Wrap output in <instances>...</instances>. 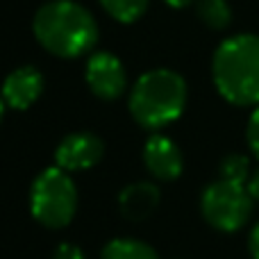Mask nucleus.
<instances>
[{"label": "nucleus", "mask_w": 259, "mask_h": 259, "mask_svg": "<svg viewBox=\"0 0 259 259\" xmlns=\"http://www.w3.org/2000/svg\"><path fill=\"white\" fill-rule=\"evenodd\" d=\"M34 39L44 50L62 59H77L96 48L98 23L75 0H48L32 18Z\"/></svg>", "instance_id": "obj_1"}, {"label": "nucleus", "mask_w": 259, "mask_h": 259, "mask_svg": "<svg viewBox=\"0 0 259 259\" xmlns=\"http://www.w3.org/2000/svg\"><path fill=\"white\" fill-rule=\"evenodd\" d=\"M211 77L221 98L237 107L259 105V34L228 36L211 57Z\"/></svg>", "instance_id": "obj_2"}, {"label": "nucleus", "mask_w": 259, "mask_h": 259, "mask_svg": "<svg viewBox=\"0 0 259 259\" xmlns=\"http://www.w3.org/2000/svg\"><path fill=\"white\" fill-rule=\"evenodd\" d=\"M187 98L189 89L180 73L170 68H152L143 73L130 89V116L137 125L157 132L182 116Z\"/></svg>", "instance_id": "obj_3"}, {"label": "nucleus", "mask_w": 259, "mask_h": 259, "mask_svg": "<svg viewBox=\"0 0 259 259\" xmlns=\"http://www.w3.org/2000/svg\"><path fill=\"white\" fill-rule=\"evenodd\" d=\"M77 189L71 173L59 166L44 168L30 187V211L44 228L62 230L77 211Z\"/></svg>", "instance_id": "obj_4"}, {"label": "nucleus", "mask_w": 259, "mask_h": 259, "mask_svg": "<svg viewBox=\"0 0 259 259\" xmlns=\"http://www.w3.org/2000/svg\"><path fill=\"white\" fill-rule=\"evenodd\" d=\"M255 198L248 191V184L216 180L207 184L200 196V211L205 221L219 232H237L250 221Z\"/></svg>", "instance_id": "obj_5"}, {"label": "nucleus", "mask_w": 259, "mask_h": 259, "mask_svg": "<svg viewBox=\"0 0 259 259\" xmlns=\"http://www.w3.org/2000/svg\"><path fill=\"white\" fill-rule=\"evenodd\" d=\"M84 80L91 94L100 100H118L127 89V73L123 62L109 50H96L87 59Z\"/></svg>", "instance_id": "obj_6"}, {"label": "nucleus", "mask_w": 259, "mask_h": 259, "mask_svg": "<svg viewBox=\"0 0 259 259\" xmlns=\"http://www.w3.org/2000/svg\"><path fill=\"white\" fill-rule=\"evenodd\" d=\"M105 155V141L94 132H71L55 148V166L75 173L89 170L100 164Z\"/></svg>", "instance_id": "obj_7"}, {"label": "nucleus", "mask_w": 259, "mask_h": 259, "mask_svg": "<svg viewBox=\"0 0 259 259\" xmlns=\"http://www.w3.org/2000/svg\"><path fill=\"white\" fill-rule=\"evenodd\" d=\"M143 166L155 180L161 182H173L182 175L184 157L180 146L166 134H150L143 143Z\"/></svg>", "instance_id": "obj_8"}, {"label": "nucleus", "mask_w": 259, "mask_h": 259, "mask_svg": "<svg viewBox=\"0 0 259 259\" xmlns=\"http://www.w3.org/2000/svg\"><path fill=\"white\" fill-rule=\"evenodd\" d=\"M46 89V80L44 73L36 66H18L9 73L3 80V89H0V96H3L5 105L9 109H18V112H25L30 109L36 100L41 98Z\"/></svg>", "instance_id": "obj_9"}, {"label": "nucleus", "mask_w": 259, "mask_h": 259, "mask_svg": "<svg viewBox=\"0 0 259 259\" xmlns=\"http://www.w3.org/2000/svg\"><path fill=\"white\" fill-rule=\"evenodd\" d=\"M161 193L155 182H132L118 193V209L127 221H143L159 207Z\"/></svg>", "instance_id": "obj_10"}, {"label": "nucleus", "mask_w": 259, "mask_h": 259, "mask_svg": "<svg viewBox=\"0 0 259 259\" xmlns=\"http://www.w3.org/2000/svg\"><path fill=\"white\" fill-rule=\"evenodd\" d=\"M100 259H159L157 250L141 239L118 237L112 239L100 252Z\"/></svg>", "instance_id": "obj_11"}, {"label": "nucleus", "mask_w": 259, "mask_h": 259, "mask_svg": "<svg viewBox=\"0 0 259 259\" xmlns=\"http://www.w3.org/2000/svg\"><path fill=\"white\" fill-rule=\"evenodd\" d=\"M196 16L209 30L223 32L232 23V7L228 0H196Z\"/></svg>", "instance_id": "obj_12"}, {"label": "nucleus", "mask_w": 259, "mask_h": 259, "mask_svg": "<svg viewBox=\"0 0 259 259\" xmlns=\"http://www.w3.org/2000/svg\"><path fill=\"white\" fill-rule=\"evenodd\" d=\"M98 3L114 21L130 25V23H137L146 14L150 0H98Z\"/></svg>", "instance_id": "obj_13"}, {"label": "nucleus", "mask_w": 259, "mask_h": 259, "mask_svg": "<svg viewBox=\"0 0 259 259\" xmlns=\"http://www.w3.org/2000/svg\"><path fill=\"white\" fill-rule=\"evenodd\" d=\"M219 175L221 180H230V182H239V184H248L250 180V159L241 152H230L221 159L219 166Z\"/></svg>", "instance_id": "obj_14"}, {"label": "nucleus", "mask_w": 259, "mask_h": 259, "mask_svg": "<svg viewBox=\"0 0 259 259\" xmlns=\"http://www.w3.org/2000/svg\"><path fill=\"white\" fill-rule=\"evenodd\" d=\"M246 141H248V148L252 150V155L259 159V105L255 107V112L250 114V118H248Z\"/></svg>", "instance_id": "obj_15"}, {"label": "nucleus", "mask_w": 259, "mask_h": 259, "mask_svg": "<svg viewBox=\"0 0 259 259\" xmlns=\"http://www.w3.org/2000/svg\"><path fill=\"white\" fill-rule=\"evenodd\" d=\"M53 259H84V252L73 243H59L53 252Z\"/></svg>", "instance_id": "obj_16"}, {"label": "nucleus", "mask_w": 259, "mask_h": 259, "mask_svg": "<svg viewBox=\"0 0 259 259\" xmlns=\"http://www.w3.org/2000/svg\"><path fill=\"white\" fill-rule=\"evenodd\" d=\"M248 250H250L252 259H259V221L252 225L250 237H248Z\"/></svg>", "instance_id": "obj_17"}, {"label": "nucleus", "mask_w": 259, "mask_h": 259, "mask_svg": "<svg viewBox=\"0 0 259 259\" xmlns=\"http://www.w3.org/2000/svg\"><path fill=\"white\" fill-rule=\"evenodd\" d=\"M248 191H250V196L255 198V202H259V168L252 170L250 180H248Z\"/></svg>", "instance_id": "obj_18"}, {"label": "nucleus", "mask_w": 259, "mask_h": 259, "mask_svg": "<svg viewBox=\"0 0 259 259\" xmlns=\"http://www.w3.org/2000/svg\"><path fill=\"white\" fill-rule=\"evenodd\" d=\"M166 5H170V7H175V9H184V7H189V5H193L196 0H164Z\"/></svg>", "instance_id": "obj_19"}, {"label": "nucleus", "mask_w": 259, "mask_h": 259, "mask_svg": "<svg viewBox=\"0 0 259 259\" xmlns=\"http://www.w3.org/2000/svg\"><path fill=\"white\" fill-rule=\"evenodd\" d=\"M5 107H7V105H5L3 96H0V121H3V116H5Z\"/></svg>", "instance_id": "obj_20"}]
</instances>
